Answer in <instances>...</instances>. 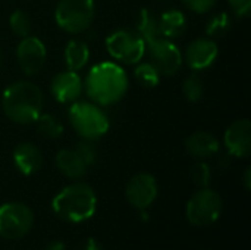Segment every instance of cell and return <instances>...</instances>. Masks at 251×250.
Wrapping results in <instances>:
<instances>
[{
  "mask_svg": "<svg viewBox=\"0 0 251 250\" xmlns=\"http://www.w3.org/2000/svg\"><path fill=\"white\" fill-rule=\"evenodd\" d=\"M129 78L125 69L115 62H101L93 66L84 81L88 99L99 106H112L128 91Z\"/></svg>",
  "mask_w": 251,
  "mask_h": 250,
  "instance_id": "obj_1",
  "label": "cell"
},
{
  "mask_svg": "<svg viewBox=\"0 0 251 250\" xmlns=\"http://www.w3.org/2000/svg\"><path fill=\"white\" fill-rule=\"evenodd\" d=\"M44 96L41 88L28 80L10 83L1 94V108L4 115L15 124H32L41 113Z\"/></svg>",
  "mask_w": 251,
  "mask_h": 250,
  "instance_id": "obj_2",
  "label": "cell"
},
{
  "mask_svg": "<svg viewBox=\"0 0 251 250\" xmlns=\"http://www.w3.org/2000/svg\"><path fill=\"white\" fill-rule=\"evenodd\" d=\"M97 197L91 186L74 183L62 189L51 202L54 215L66 222L79 224L96 214Z\"/></svg>",
  "mask_w": 251,
  "mask_h": 250,
  "instance_id": "obj_3",
  "label": "cell"
},
{
  "mask_svg": "<svg viewBox=\"0 0 251 250\" xmlns=\"http://www.w3.org/2000/svg\"><path fill=\"white\" fill-rule=\"evenodd\" d=\"M72 128L82 140L97 141L109 131L110 122L101 106L93 102H74L68 111Z\"/></svg>",
  "mask_w": 251,
  "mask_h": 250,
  "instance_id": "obj_4",
  "label": "cell"
},
{
  "mask_svg": "<svg viewBox=\"0 0 251 250\" xmlns=\"http://www.w3.org/2000/svg\"><path fill=\"white\" fill-rule=\"evenodd\" d=\"M96 16L94 0H59L54 9V19L59 28L69 34L87 31Z\"/></svg>",
  "mask_w": 251,
  "mask_h": 250,
  "instance_id": "obj_5",
  "label": "cell"
},
{
  "mask_svg": "<svg viewBox=\"0 0 251 250\" xmlns=\"http://www.w3.org/2000/svg\"><path fill=\"white\" fill-rule=\"evenodd\" d=\"M106 49L115 60L125 65H137L146 55V41L135 29L121 28L107 35Z\"/></svg>",
  "mask_w": 251,
  "mask_h": 250,
  "instance_id": "obj_6",
  "label": "cell"
},
{
  "mask_svg": "<svg viewBox=\"0 0 251 250\" xmlns=\"http://www.w3.org/2000/svg\"><path fill=\"white\" fill-rule=\"evenodd\" d=\"M222 214L221 196L204 187L196 192L187 203V220L197 227H206L219 220Z\"/></svg>",
  "mask_w": 251,
  "mask_h": 250,
  "instance_id": "obj_7",
  "label": "cell"
},
{
  "mask_svg": "<svg viewBox=\"0 0 251 250\" xmlns=\"http://www.w3.org/2000/svg\"><path fill=\"white\" fill-rule=\"evenodd\" d=\"M34 224L32 211L19 202H9L0 206V237L18 240L29 233Z\"/></svg>",
  "mask_w": 251,
  "mask_h": 250,
  "instance_id": "obj_8",
  "label": "cell"
},
{
  "mask_svg": "<svg viewBox=\"0 0 251 250\" xmlns=\"http://www.w3.org/2000/svg\"><path fill=\"white\" fill-rule=\"evenodd\" d=\"M147 53L150 63L159 71L162 77L175 75L182 66V53L178 46L165 37H159L157 40L147 43Z\"/></svg>",
  "mask_w": 251,
  "mask_h": 250,
  "instance_id": "obj_9",
  "label": "cell"
},
{
  "mask_svg": "<svg viewBox=\"0 0 251 250\" xmlns=\"http://www.w3.org/2000/svg\"><path fill=\"white\" fill-rule=\"evenodd\" d=\"M47 59V50L44 43L32 35H26L21 38L16 47V60L21 71L25 75L38 74Z\"/></svg>",
  "mask_w": 251,
  "mask_h": 250,
  "instance_id": "obj_10",
  "label": "cell"
},
{
  "mask_svg": "<svg viewBox=\"0 0 251 250\" xmlns=\"http://www.w3.org/2000/svg\"><path fill=\"white\" fill-rule=\"evenodd\" d=\"M159 193L157 181L151 174L147 172H140L134 175L125 190L126 200L129 202L131 206L144 211L149 206L153 205Z\"/></svg>",
  "mask_w": 251,
  "mask_h": 250,
  "instance_id": "obj_11",
  "label": "cell"
},
{
  "mask_svg": "<svg viewBox=\"0 0 251 250\" xmlns=\"http://www.w3.org/2000/svg\"><path fill=\"white\" fill-rule=\"evenodd\" d=\"M219 55L216 41L210 37H201L193 40L182 55V60L193 71H203L212 66Z\"/></svg>",
  "mask_w": 251,
  "mask_h": 250,
  "instance_id": "obj_12",
  "label": "cell"
},
{
  "mask_svg": "<svg viewBox=\"0 0 251 250\" xmlns=\"http://www.w3.org/2000/svg\"><path fill=\"white\" fill-rule=\"evenodd\" d=\"M50 91L54 100H57L59 103L71 105L81 97L84 91V83L81 77L78 75V72L66 69V71L57 72L51 78Z\"/></svg>",
  "mask_w": 251,
  "mask_h": 250,
  "instance_id": "obj_13",
  "label": "cell"
},
{
  "mask_svg": "<svg viewBox=\"0 0 251 250\" xmlns=\"http://www.w3.org/2000/svg\"><path fill=\"white\" fill-rule=\"evenodd\" d=\"M224 144L228 155L235 158H247L251 153L250 121L244 118L232 122L224 134Z\"/></svg>",
  "mask_w": 251,
  "mask_h": 250,
  "instance_id": "obj_14",
  "label": "cell"
},
{
  "mask_svg": "<svg viewBox=\"0 0 251 250\" xmlns=\"http://www.w3.org/2000/svg\"><path fill=\"white\" fill-rule=\"evenodd\" d=\"M13 164L21 174L34 175L43 167V153L35 144L22 141L13 150Z\"/></svg>",
  "mask_w": 251,
  "mask_h": 250,
  "instance_id": "obj_15",
  "label": "cell"
},
{
  "mask_svg": "<svg viewBox=\"0 0 251 250\" xmlns=\"http://www.w3.org/2000/svg\"><path fill=\"white\" fill-rule=\"evenodd\" d=\"M185 149L187 152L197 159H206L212 158L216 155L221 149V143L209 131H197L193 133L187 140H185Z\"/></svg>",
  "mask_w": 251,
  "mask_h": 250,
  "instance_id": "obj_16",
  "label": "cell"
},
{
  "mask_svg": "<svg viewBox=\"0 0 251 250\" xmlns=\"http://www.w3.org/2000/svg\"><path fill=\"white\" fill-rule=\"evenodd\" d=\"M54 164L57 169L69 180H81L87 174V165L74 149H62L56 153Z\"/></svg>",
  "mask_w": 251,
  "mask_h": 250,
  "instance_id": "obj_17",
  "label": "cell"
},
{
  "mask_svg": "<svg viewBox=\"0 0 251 250\" xmlns=\"http://www.w3.org/2000/svg\"><path fill=\"white\" fill-rule=\"evenodd\" d=\"M187 25H188L187 16L184 15V12H181L178 9L165 10L159 16L160 35L165 37V38H169V40H174V38L181 37L185 32Z\"/></svg>",
  "mask_w": 251,
  "mask_h": 250,
  "instance_id": "obj_18",
  "label": "cell"
},
{
  "mask_svg": "<svg viewBox=\"0 0 251 250\" xmlns=\"http://www.w3.org/2000/svg\"><path fill=\"white\" fill-rule=\"evenodd\" d=\"M65 65L69 71L78 72L85 68V65L90 60V49L88 44L82 40L74 38L71 40L63 52Z\"/></svg>",
  "mask_w": 251,
  "mask_h": 250,
  "instance_id": "obj_19",
  "label": "cell"
},
{
  "mask_svg": "<svg viewBox=\"0 0 251 250\" xmlns=\"http://www.w3.org/2000/svg\"><path fill=\"white\" fill-rule=\"evenodd\" d=\"M135 31L141 35V38L146 41V44L162 37L160 29H159V18L150 9H146V7L141 9L137 16Z\"/></svg>",
  "mask_w": 251,
  "mask_h": 250,
  "instance_id": "obj_20",
  "label": "cell"
},
{
  "mask_svg": "<svg viewBox=\"0 0 251 250\" xmlns=\"http://www.w3.org/2000/svg\"><path fill=\"white\" fill-rule=\"evenodd\" d=\"M37 131L40 136H43L44 139L49 140H56L59 137H62L63 134V125L62 122L50 113H41L35 121H34Z\"/></svg>",
  "mask_w": 251,
  "mask_h": 250,
  "instance_id": "obj_21",
  "label": "cell"
},
{
  "mask_svg": "<svg viewBox=\"0 0 251 250\" xmlns=\"http://www.w3.org/2000/svg\"><path fill=\"white\" fill-rule=\"evenodd\" d=\"M231 25H232L231 16L226 12H218L207 21L206 34H207V37H210L213 40L221 38V37H224L225 34L229 32Z\"/></svg>",
  "mask_w": 251,
  "mask_h": 250,
  "instance_id": "obj_22",
  "label": "cell"
},
{
  "mask_svg": "<svg viewBox=\"0 0 251 250\" xmlns=\"http://www.w3.org/2000/svg\"><path fill=\"white\" fill-rule=\"evenodd\" d=\"M134 75H135V80L138 81V84L146 88L157 87L160 83V78H162L159 71L150 62H138L137 68L134 71Z\"/></svg>",
  "mask_w": 251,
  "mask_h": 250,
  "instance_id": "obj_23",
  "label": "cell"
},
{
  "mask_svg": "<svg viewBox=\"0 0 251 250\" xmlns=\"http://www.w3.org/2000/svg\"><path fill=\"white\" fill-rule=\"evenodd\" d=\"M203 91H204V85H203V80L199 74H190L184 84H182V93H184V97L191 102V103H196L201 99L203 96Z\"/></svg>",
  "mask_w": 251,
  "mask_h": 250,
  "instance_id": "obj_24",
  "label": "cell"
},
{
  "mask_svg": "<svg viewBox=\"0 0 251 250\" xmlns=\"http://www.w3.org/2000/svg\"><path fill=\"white\" fill-rule=\"evenodd\" d=\"M10 29L15 35L24 38L31 32V19L24 10H15L9 18Z\"/></svg>",
  "mask_w": 251,
  "mask_h": 250,
  "instance_id": "obj_25",
  "label": "cell"
},
{
  "mask_svg": "<svg viewBox=\"0 0 251 250\" xmlns=\"http://www.w3.org/2000/svg\"><path fill=\"white\" fill-rule=\"evenodd\" d=\"M210 178H212V169L210 167L206 164V162H197L193 169H191V180L193 183L200 187V189H204L209 186L210 183Z\"/></svg>",
  "mask_w": 251,
  "mask_h": 250,
  "instance_id": "obj_26",
  "label": "cell"
},
{
  "mask_svg": "<svg viewBox=\"0 0 251 250\" xmlns=\"http://www.w3.org/2000/svg\"><path fill=\"white\" fill-rule=\"evenodd\" d=\"M94 141H88V140H81L75 147L74 150L79 155V158L84 161V164L87 167H91L96 164V159H97V150H96V146L93 144Z\"/></svg>",
  "mask_w": 251,
  "mask_h": 250,
  "instance_id": "obj_27",
  "label": "cell"
},
{
  "mask_svg": "<svg viewBox=\"0 0 251 250\" xmlns=\"http://www.w3.org/2000/svg\"><path fill=\"white\" fill-rule=\"evenodd\" d=\"M181 1L191 12L200 13V15L210 12L215 7V4H216V0H181Z\"/></svg>",
  "mask_w": 251,
  "mask_h": 250,
  "instance_id": "obj_28",
  "label": "cell"
},
{
  "mask_svg": "<svg viewBox=\"0 0 251 250\" xmlns=\"http://www.w3.org/2000/svg\"><path fill=\"white\" fill-rule=\"evenodd\" d=\"M232 13L237 18H247L251 12V0H228Z\"/></svg>",
  "mask_w": 251,
  "mask_h": 250,
  "instance_id": "obj_29",
  "label": "cell"
},
{
  "mask_svg": "<svg viewBox=\"0 0 251 250\" xmlns=\"http://www.w3.org/2000/svg\"><path fill=\"white\" fill-rule=\"evenodd\" d=\"M79 250H103V248H101V245H100L96 239L90 237V239H87V240L81 245V249Z\"/></svg>",
  "mask_w": 251,
  "mask_h": 250,
  "instance_id": "obj_30",
  "label": "cell"
},
{
  "mask_svg": "<svg viewBox=\"0 0 251 250\" xmlns=\"http://www.w3.org/2000/svg\"><path fill=\"white\" fill-rule=\"evenodd\" d=\"M65 243L63 242H60V240H53V242H49L47 245H46V248L44 250H65Z\"/></svg>",
  "mask_w": 251,
  "mask_h": 250,
  "instance_id": "obj_31",
  "label": "cell"
},
{
  "mask_svg": "<svg viewBox=\"0 0 251 250\" xmlns=\"http://www.w3.org/2000/svg\"><path fill=\"white\" fill-rule=\"evenodd\" d=\"M244 186H246V189H247V190H250V187H251V169L250 168H247V169H246V172H244Z\"/></svg>",
  "mask_w": 251,
  "mask_h": 250,
  "instance_id": "obj_32",
  "label": "cell"
},
{
  "mask_svg": "<svg viewBox=\"0 0 251 250\" xmlns=\"http://www.w3.org/2000/svg\"><path fill=\"white\" fill-rule=\"evenodd\" d=\"M1 59H3V56H1V50H0V66H1Z\"/></svg>",
  "mask_w": 251,
  "mask_h": 250,
  "instance_id": "obj_33",
  "label": "cell"
}]
</instances>
